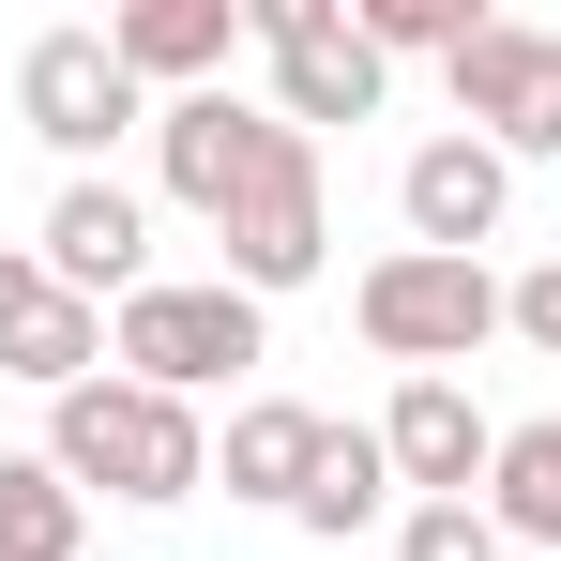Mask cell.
Listing matches in <instances>:
<instances>
[{"label":"cell","instance_id":"6da1fadb","mask_svg":"<svg viewBox=\"0 0 561 561\" xmlns=\"http://www.w3.org/2000/svg\"><path fill=\"white\" fill-rule=\"evenodd\" d=\"M31 456L61 470L77 501H197L213 485V425H197L183 394H137V379L106 365L77 394H46V440Z\"/></svg>","mask_w":561,"mask_h":561},{"label":"cell","instance_id":"7a4b0ae2","mask_svg":"<svg viewBox=\"0 0 561 561\" xmlns=\"http://www.w3.org/2000/svg\"><path fill=\"white\" fill-rule=\"evenodd\" d=\"M106 365L137 379V394H228L243 410V379L274 365V304H243L228 274H152L122 319H106Z\"/></svg>","mask_w":561,"mask_h":561},{"label":"cell","instance_id":"3957f363","mask_svg":"<svg viewBox=\"0 0 561 561\" xmlns=\"http://www.w3.org/2000/svg\"><path fill=\"white\" fill-rule=\"evenodd\" d=\"M350 334H365L379 365H410V379H456L470 350L501 334V274H485V259H425V243H394V259L350 274Z\"/></svg>","mask_w":561,"mask_h":561},{"label":"cell","instance_id":"277c9868","mask_svg":"<svg viewBox=\"0 0 561 561\" xmlns=\"http://www.w3.org/2000/svg\"><path fill=\"white\" fill-rule=\"evenodd\" d=\"M15 122L61 152V183H92L122 137H152V92L122 77L106 15H77V31H31V46H15Z\"/></svg>","mask_w":561,"mask_h":561},{"label":"cell","instance_id":"5b68a950","mask_svg":"<svg viewBox=\"0 0 561 561\" xmlns=\"http://www.w3.org/2000/svg\"><path fill=\"white\" fill-rule=\"evenodd\" d=\"M440 92H456V137H485L501 168H547L561 152V31L547 15H485L440 61Z\"/></svg>","mask_w":561,"mask_h":561},{"label":"cell","instance_id":"8992f818","mask_svg":"<svg viewBox=\"0 0 561 561\" xmlns=\"http://www.w3.org/2000/svg\"><path fill=\"white\" fill-rule=\"evenodd\" d=\"M288 137H304V122H274V92H183V106H152V183H168V213L228 228Z\"/></svg>","mask_w":561,"mask_h":561},{"label":"cell","instance_id":"52a82bcc","mask_svg":"<svg viewBox=\"0 0 561 561\" xmlns=\"http://www.w3.org/2000/svg\"><path fill=\"white\" fill-rule=\"evenodd\" d=\"M259 15V61H274V122H379V92H394V61L365 46V15L350 0H243Z\"/></svg>","mask_w":561,"mask_h":561},{"label":"cell","instance_id":"ba28073f","mask_svg":"<svg viewBox=\"0 0 561 561\" xmlns=\"http://www.w3.org/2000/svg\"><path fill=\"white\" fill-rule=\"evenodd\" d=\"M213 243H228L213 274L243 288V304H288V288H319V259H334V168H319V137H288L274 168H259V197H243Z\"/></svg>","mask_w":561,"mask_h":561},{"label":"cell","instance_id":"9c48e42d","mask_svg":"<svg viewBox=\"0 0 561 561\" xmlns=\"http://www.w3.org/2000/svg\"><path fill=\"white\" fill-rule=\"evenodd\" d=\"M31 259H46V288H77V304H106V319H122V304H137V288H152V197L137 183H61L46 197V228H31Z\"/></svg>","mask_w":561,"mask_h":561},{"label":"cell","instance_id":"30bf717a","mask_svg":"<svg viewBox=\"0 0 561 561\" xmlns=\"http://www.w3.org/2000/svg\"><path fill=\"white\" fill-rule=\"evenodd\" d=\"M501 213H516V168L485 152V137H410V168H394V228L425 243V259H485L501 243Z\"/></svg>","mask_w":561,"mask_h":561},{"label":"cell","instance_id":"8fae6325","mask_svg":"<svg viewBox=\"0 0 561 561\" xmlns=\"http://www.w3.org/2000/svg\"><path fill=\"white\" fill-rule=\"evenodd\" d=\"M106 46H122V77L152 106H183V92H228V61L259 46V15H243V0H122Z\"/></svg>","mask_w":561,"mask_h":561},{"label":"cell","instance_id":"7c38bea8","mask_svg":"<svg viewBox=\"0 0 561 561\" xmlns=\"http://www.w3.org/2000/svg\"><path fill=\"white\" fill-rule=\"evenodd\" d=\"M379 456L410 501H485V470H501V425L470 410V379H394V410H379Z\"/></svg>","mask_w":561,"mask_h":561},{"label":"cell","instance_id":"4fadbf2b","mask_svg":"<svg viewBox=\"0 0 561 561\" xmlns=\"http://www.w3.org/2000/svg\"><path fill=\"white\" fill-rule=\"evenodd\" d=\"M319 440H334V410H304V394H243V410H228V440H213V485L288 516V501L319 485Z\"/></svg>","mask_w":561,"mask_h":561},{"label":"cell","instance_id":"5bb4252c","mask_svg":"<svg viewBox=\"0 0 561 561\" xmlns=\"http://www.w3.org/2000/svg\"><path fill=\"white\" fill-rule=\"evenodd\" d=\"M394 516H410V485H394V456H379V425H334V440H319V485L288 501V531L350 547V531H394Z\"/></svg>","mask_w":561,"mask_h":561},{"label":"cell","instance_id":"9a60e30c","mask_svg":"<svg viewBox=\"0 0 561 561\" xmlns=\"http://www.w3.org/2000/svg\"><path fill=\"white\" fill-rule=\"evenodd\" d=\"M0 379H31V394H77V379H106V304L46 288V304L0 334Z\"/></svg>","mask_w":561,"mask_h":561},{"label":"cell","instance_id":"2e32d148","mask_svg":"<svg viewBox=\"0 0 561 561\" xmlns=\"http://www.w3.org/2000/svg\"><path fill=\"white\" fill-rule=\"evenodd\" d=\"M485 516H501V547H561V410H531V425H501V470H485Z\"/></svg>","mask_w":561,"mask_h":561},{"label":"cell","instance_id":"e0dca14e","mask_svg":"<svg viewBox=\"0 0 561 561\" xmlns=\"http://www.w3.org/2000/svg\"><path fill=\"white\" fill-rule=\"evenodd\" d=\"M0 561H92V501L46 456H0Z\"/></svg>","mask_w":561,"mask_h":561},{"label":"cell","instance_id":"ac0fdd59","mask_svg":"<svg viewBox=\"0 0 561 561\" xmlns=\"http://www.w3.org/2000/svg\"><path fill=\"white\" fill-rule=\"evenodd\" d=\"M350 15H365V46H379V61H456L470 31H485L470 0H350Z\"/></svg>","mask_w":561,"mask_h":561},{"label":"cell","instance_id":"d6986e66","mask_svg":"<svg viewBox=\"0 0 561 561\" xmlns=\"http://www.w3.org/2000/svg\"><path fill=\"white\" fill-rule=\"evenodd\" d=\"M394 561H516V547H501L485 501H410V516H394Z\"/></svg>","mask_w":561,"mask_h":561},{"label":"cell","instance_id":"ffe728a7","mask_svg":"<svg viewBox=\"0 0 561 561\" xmlns=\"http://www.w3.org/2000/svg\"><path fill=\"white\" fill-rule=\"evenodd\" d=\"M501 334L561 365V259H531V274H501Z\"/></svg>","mask_w":561,"mask_h":561},{"label":"cell","instance_id":"44dd1931","mask_svg":"<svg viewBox=\"0 0 561 561\" xmlns=\"http://www.w3.org/2000/svg\"><path fill=\"white\" fill-rule=\"evenodd\" d=\"M31 304H46V259H31V243H0V334H15Z\"/></svg>","mask_w":561,"mask_h":561},{"label":"cell","instance_id":"7402d4cb","mask_svg":"<svg viewBox=\"0 0 561 561\" xmlns=\"http://www.w3.org/2000/svg\"><path fill=\"white\" fill-rule=\"evenodd\" d=\"M92 561H106V547H92Z\"/></svg>","mask_w":561,"mask_h":561}]
</instances>
